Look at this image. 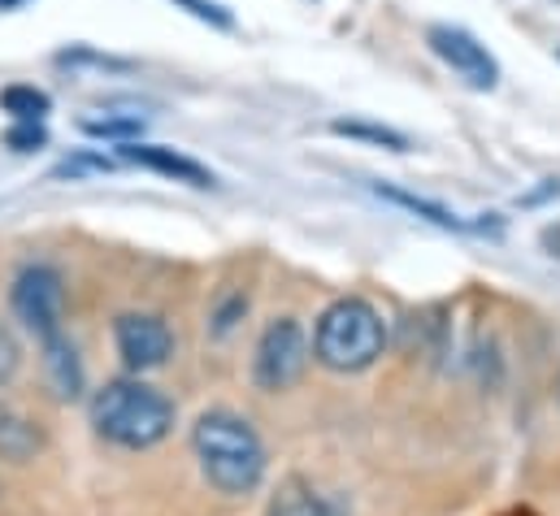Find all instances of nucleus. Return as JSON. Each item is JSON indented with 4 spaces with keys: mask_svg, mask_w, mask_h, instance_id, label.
Returning <instances> with one entry per match:
<instances>
[{
    "mask_svg": "<svg viewBox=\"0 0 560 516\" xmlns=\"http://www.w3.org/2000/svg\"><path fill=\"white\" fill-rule=\"evenodd\" d=\"M383 200H392V204H400V209H409V213H418L425 222H434V226H443V231H487V222H469V218H456L452 209H443V204H434V200H421L413 191H400V187H387V183H378L374 187Z\"/></svg>",
    "mask_w": 560,
    "mask_h": 516,
    "instance_id": "nucleus-12",
    "label": "nucleus"
},
{
    "mask_svg": "<svg viewBox=\"0 0 560 516\" xmlns=\"http://www.w3.org/2000/svg\"><path fill=\"white\" fill-rule=\"evenodd\" d=\"M44 370H48V383L57 390V399H74L83 390V365H79V352L66 335L44 343Z\"/></svg>",
    "mask_w": 560,
    "mask_h": 516,
    "instance_id": "nucleus-11",
    "label": "nucleus"
},
{
    "mask_svg": "<svg viewBox=\"0 0 560 516\" xmlns=\"http://www.w3.org/2000/svg\"><path fill=\"white\" fill-rule=\"evenodd\" d=\"M191 452L200 460L205 482L222 495H253L270 469V456H266L257 425L231 408H209L196 417Z\"/></svg>",
    "mask_w": 560,
    "mask_h": 516,
    "instance_id": "nucleus-1",
    "label": "nucleus"
},
{
    "mask_svg": "<svg viewBox=\"0 0 560 516\" xmlns=\"http://www.w3.org/2000/svg\"><path fill=\"white\" fill-rule=\"evenodd\" d=\"M92 425L114 447L148 452V447L170 438L174 403L140 378H118V383H105L92 395Z\"/></svg>",
    "mask_w": 560,
    "mask_h": 516,
    "instance_id": "nucleus-2",
    "label": "nucleus"
},
{
    "mask_svg": "<svg viewBox=\"0 0 560 516\" xmlns=\"http://www.w3.org/2000/svg\"><path fill=\"white\" fill-rule=\"evenodd\" d=\"M18 365H22V348H18V343H13V335L0 326V387H9V383H13Z\"/></svg>",
    "mask_w": 560,
    "mask_h": 516,
    "instance_id": "nucleus-18",
    "label": "nucleus"
},
{
    "mask_svg": "<svg viewBox=\"0 0 560 516\" xmlns=\"http://www.w3.org/2000/svg\"><path fill=\"white\" fill-rule=\"evenodd\" d=\"M79 130H83V134H92V139L136 143V139L143 134V118H136V114H105V118H83Z\"/></svg>",
    "mask_w": 560,
    "mask_h": 516,
    "instance_id": "nucleus-14",
    "label": "nucleus"
},
{
    "mask_svg": "<svg viewBox=\"0 0 560 516\" xmlns=\"http://www.w3.org/2000/svg\"><path fill=\"white\" fill-rule=\"evenodd\" d=\"M0 109H4L13 122H39V118L52 109V101H48V92H39V87L13 83V87L0 92Z\"/></svg>",
    "mask_w": 560,
    "mask_h": 516,
    "instance_id": "nucleus-13",
    "label": "nucleus"
},
{
    "mask_svg": "<svg viewBox=\"0 0 560 516\" xmlns=\"http://www.w3.org/2000/svg\"><path fill=\"white\" fill-rule=\"evenodd\" d=\"M425 44H430V52H434L443 66H452L469 87L491 92V87L500 83L495 57H491L487 44H478L469 31H460V26H430V31H425Z\"/></svg>",
    "mask_w": 560,
    "mask_h": 516,
    "instance_id": "nucleus-7",
    "label": "nucleus"
},
{
    "mask_svg": "<svg viewBox=\"0 0 560 516\" xmlns=\"http://www.w3.org/2000/svg\"><path fill=\"white\" fill-rule=\"evenodd\" d=\"M18 4H26V0H0V9H18Z\"/></svg>",
    "mask_w": 560,
    "mask_h": 516,
    "instance_id": "nucleus-22",
    "label": "nucleus"
},
{
    "mask_svg": "<svg viewBox=\"0 0 560 516\" xmlns=\"http://www.w3.org/2000/svg\"><path fill=\"white\" fill-rule=\"evenodd\" d=\"M4 143H9L13 152H35V148L48 143V130L39 127V122H18V127L4 134Z\"/></svg>",
    "mask_w": 560,
    "mask_h": 516,
    "instance_id": "nucleus-17",
    "label": "nucleus"
},
{
    "mask_svg": "<svg viewBox=\"0 0 560 516\" xmlns=\"http://www.w3.org/2000/svg\"><path fill=\"white\" fill-rule=\"evenodd\" d=\"M39 447H44V434L35 430V421H31V417H22L18 408L0 403V460L26 465Z\"/></svg>",
    "mask_w": 560,
    "mask_h": 516,
    "instance_id": "nucleus-10",
    "label": "nucleus"
},
{
    "mask_svg": "<svg viewBox=\"0 0 560 516\" xmlns=\"http://www.w3.org/2000/svg\"><path fill=\"white\" fill-rule=\"evenodd\" d=\"M178 4H183L187 13H196L200 22H213V26H222V31L231 26V13H226L222 4H213V0H178Z\"/></svg>",
    "mask_w": 560,
    "mask_h": 516,
    "instance_id": "nucleus-19",
    "label": "nucleus"
},
{
    "mask_svg": "<svg viewBox=\"0 0 560 516\" xmlns=\"http://www.w3.org/2000/svg\"><path fill=\"white\" fill-rule=\"evenodd\" d=\"M539 244H544V248H548V253H552V257L560 260V222H557V226H544V235H539Z\"/></svg>",
    "mask_w": 560,
    "mask_h": 516,
    "instance_id": "nucleus-21",
    "label": "nucleus"
},
{
    "mask_svg": "<svg viewBox=\"0 0 560 516\" xmlns=\"http://www.w3.org/2000/svg\"><path fill=\"white\" fill-rule=\"evenodd\" d=\"M114 343H118V356L131 374L161 370L174 352V335L156 313H122L114 321Z\"/></svg>",
    "mask_w": 560,
    "mask_h": 516,
    "instance_id": "nucleus-6",
    "label": "nucleus"
},
{
    "mask_svg": "<svg viewBox=\"0 0 560 516\" xmlns=\"http://www.w3.org/2000/svg\"><path fill=\"white\" fill-rule=\"evenodd\" d=\"M118 152H122V161L143 165V169H156V174H165V178H174V183H187V187H218V178H213L209 165H200V161H191V156H183V152H174V148H165V143H122Z\"/></svg>",
    "mask_w": 560,
    "mask_h": 516,
    "instance_id": "nucleus-8",
    "label": "nucleus"
},
{
    "mask_svg": "<svg viewBox=\"0 0 560 516\" xmlns=\"http://www.w3.org/2000/svg\"><path fill=\"white\" fill-rule=\"evenodd\" d=\"M335 134H348V139H365V143H378L387 152H409V139L392 127H374V122H357V118H339L335 122Z\"/></svg>",
    "mask_w": 560,
    "mask_h": 516,
    "instance_id": "nucleus-15",
    "label": "nucleus"
},
{
    "mask_svg": "<svg viewBox=\"0 0 560 516\" xmlns=\"http://www.w3.org/2000/svg\"><path fill=\"white\" fill-rule=\"evenodd\" d=\"M9 304H13L18 321H22L39 343L66 335V330H61V317H66V286H61V273H57L52 265H26V269L13 278Z\"/></svg>",
    "mask_w": 560,
    "mask_h": 516,
    "instance_id": "nucleus-4",
    "label": "nucleus"
},
{
    "mask_svg": "<svg viewBox=\"0 0 560 516\" xmlns=\"http://www.w3.org/2000/svg\"><path fill=\"white\" fill-rule=\"evenodd\" d=\"M266 516H343V508L330 495H322L313 482L287 478V482H279V491H275Z\"/></svg>",
    "mask_w": 560,
    "mask_h": 516,
    "instance_id": "nucleus-9",
    "label": "nucleus"
},
{
    "mask_svg": "<svg viewBox=\"0 0 560 516\" xmlns=\"http://www.w3.org/2000/svg\"><path fill=\"white\" fill-rule=\"evenodd\" d=\"M308 339L295 317H279L261 330L257 352H253V383L261 390H287L295 387L308 370Z\"/></svg>",
    "mask_w": 560,
    "mask_h": 516,
    "instance_id": "nucleus-5",
    "label": "nucleus"
},
{
    "mask_svg": "<svg viewBox=\"0 0 560 516\" xmlns=\"http://www.w3.org/2000/svg\"><path fill=\"white\" fill-rule=\"evenodd\" d=\"M240 313H248V300H244V295H235V300H231V304H226V308L213 317V321H218L213 330H218V335H226V330L235 326V317H240Z\"/></svg>",
    "mask_w": 560,
    "mask_h": 516,
    "instance_id": "nucleus-20",
    "label": "nucleus"
},
{
    "mask_svg": "<svg viewBox=\"0 0 560 516\" xmlns=\"http://www.w3.org/2000/svg\"><path fill=\"white\" fill-rule=\"evenodd\" d=\"M114 169V161H105L101 152H79V156H66L57 169H52V178H88V174H109Z\"/></svg>",
    "mask_w": 560,
    "mask_h": 516,
    "instance_id": "nucleus-16",
    "label": "nucleus"
},
{
    "mask_svg": "<svg viewBox=\"0 0 560 516\" xmlns=\"http://www.w3.org/2000/svg\"><path fill=\"white\" fill-rule=\"evenodd\" d=\"M387 348V321L370 300H335L313 326V356L335 374L370 370Z\"/></svg>",
    "mask_w": 560,
    "mask_h": 516,
    "instance_id": "nucleus-3",
    "label": "nucleus"
}]
</instances>
